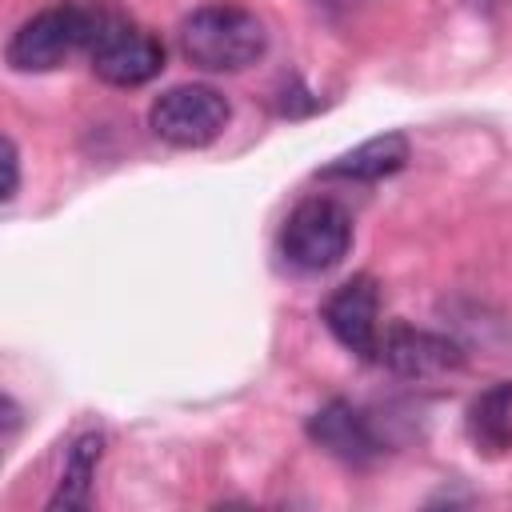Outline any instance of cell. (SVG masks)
Segmentation results:
<instances>
[{
  "mask_svg": "<svg viewBox=\"0 0 512 512\" xmlns=\"http://www.w3.org/2000/svg\"><path fill=\"white\" fill-rule=\"evenodd\" d=\"M120 12L116 0H60L16 24L4 44L12 72H52L72 52H88L100 28Z\"/></svg>",
  "mask_w": 512,
  "mask_h": 512,
  "instance_id": "obj_1",
  "label": "cell"
},
{
  "mask_svg": "<svg viewBox=\"0 0 512 512\" xmlns=\"http://www.w3.org/2000/svg\"><path fill=\"white\" fill-rule=\"evenodd\" d=\"M176 48L200 72H240L268 52V28L240 4H204L180 20Z\"/></svg>",
  "mask_w": 512,
  "mask_h": 512,
  "instance_id": "obj_2",
  "label": "cell"
},
{
  "mask_svg": "<svg viewBox=\"0 0 512 512\" xmlns=\"http://www.w3.org/2000/svg\"><path fill=\"white\" fill-rule=\"evenodd\" d=\"M352 248V216L332 196L300 200L280 228V256L300 272H328Z\"/></svg>",
  "mask_w": 512,
  "mask_h": 512,
  "instance_id": "obj_3",
  "label": "cell"
},
{
  "mask_svg": "<svg viewBox=\"0 0 512 512\" xmlns=\"http://www.w3.org/2000/svg\"><path fill=\"white\" fill-rule=\"evenodd\" d=\"M228 100L212 84H172L148 104V128L172 148H208L228 128Z\"/></svg>",
  "mask_w": 512,
  "mask_h": 512,
  "instance_id": "obj_4",
  "label": "cell"
},
{
  "mask_svg": "<svg viewBox=\"0 0 512 512\" xmlns=\"http://www.w3.org/2000/svg\"><path fill=\"white\" fill-rule=\"evenodd\" d=\"M88 64L92 76L112 88H140L164 72V44L120 8L92 40Z\"/></svg>",
  "mask_w": 512,
  "mask_h": 512,
  "instance_id": "obj_5",
  "label": "cell"
},
{
  "mask_svg": "<svg viewBox=\"0 0 512 512\" xmlns=\"http://www.w3.org/2000/svg\"><path fill=\"white\" fill-rule=\"evenodd\" d=\"M324 328L360 360H380V292L372 276H352L320 304Z\"/></svg>",
  "mask_w": 512,
  "mask_h": 512,
  "instance_id": "obj_6",
  "label": "cell"
},
{
  "mask_svg": "<svg viewBox=\"0 0 512 512\" xmlns=\"http://www.w3.org/2000/svg\"><path fill=\"white\" fill-rule=\"evenodd\" d=\"M304 432H308V440H312L316 448H324V452L336 456L340 464L364 468V464H372V460L384 452V440H380L372 416H368L364 408H356L352 400H340V396L328 400V404H320V408L308 416Z\"/></svg>",
  "mask_w": 512,
  "mask_h": 512,
  "instance_id": "obj_7",
  "label": "cell"
},
{
  "mask_svg": "<svg viewBox=\"0 0 512 512\" xmlns=\"http://www.w3.org/2000/svg\"><path fill=\"white\" fill-rule=\"evenodd\" d=\"M380 360L404 376V380H432L444 372H456L464 364V348L452 336L412 328V324H388L380 336Z\"/></svg>",
  "mask_w": 512,
  "mask_h": 512,
  "instance_id": "obj_8",
  "label": "cell"
},
{
  "mask_svg": "<svg viewBox=\"0 0 512 512\" xmlns=\"http://www.w3.org/2000/svg\"><path fill=\"white\" fill-rule=\"evenodd\" d=\"M408 136L404 132H380V136H368L364 144L348 148L344 156H336L332 164H324L316 176L320 180H352V184H372V180H384L392 172H400L408 164Z\"/></svg>",
  "mask_w": 512,
  "mask_h": 512,
  "instance_id": "obj_9",
  "label": "cell"
},
{
  "mask_svg": "<svg viewBox=\"0 0 512 512\" xmlns=\"http://www.w3.org/2000/svg\"><path fill=\"white\" fill-rule=\"evenodd\" d=\"M468 440L484 456H504L512 448V380H496L480 396H472L464 416Z\"/></svg>",
  "mask_w": 512,
  "mask_h": 512,
  "instance_id": "obj_10",
  "label": "cell"
},
{
  "mask_svg": "<svg viewBox=\"0 0 512 512\" xmlns=\"http://www.w3.org/2000/svg\"><path fill=\"white\" fill-rule=\"evenodd\" d=\"M104 456V432H80L68 444L64 456V472L56 480V492L48 496V512L60 508H88L92 504V480H96V464Z\"/></svg>",
  "mask_w": 512,
  "mask_h": 512,
  "instance_id": "obj_11",
  "label": "cell"
},
{
  "mask_svg": "<svg viewBox=\"0 0 512 512\" xmlns=\"http://www.w3.org/2000/svg\"><path fill=\"white\" fill-rule=\"evenodd\" d=\"M20 192V148L12 136H4V204H12Z\"/></svg>",
  "mask_w": 512,
  "mask_h": 512,
  "instance_id": "obj_12",
  "label": "cell"
}]
</instances>
